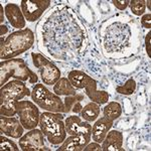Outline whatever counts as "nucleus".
Instances as JSON below:
<instances>
[{"mask_svg":"<svg viewBox=\"0 0 151 151\" xmlns=\"http://www.w3.org/2000/svg\"><path fill=\"white\" fill-rule=\"evenodd\" d=\"M35 43V33L30 28H23L11 32L5 40L1 38L0 58L4 60L16 58L27 50Z\"/></svg>","mask_w":151,"mask_h":151,"instance_id":"obj_1","label":"nucleus"},{"mask_svg":"<svg viewBox=\"0 0 151 151\" xmlns=\"http://www.w3.org/2000/svg\"><path fill=\"white\" fill-rule=\"evenodd\" d=\"M26 96H31V92L22 81L11 80L7 82L0 89V115L15 116V104Z\"/></svg>","mask_w":151,"mask_h":151,"instance_id":"obj_2","label":"nucleus"},{"mask_svg":"<svg viewBox=\"0 0 151 151\" xmlns=\"http://www.w3.org/2000/svg\"><path fill=\"white\" fill-rule=\"evenodd\" d=\"M10 78L26 82L30 84H37L38 77L26 65L22 58H11L2 60L0 63V85L4 86Z\"/></svg>","mask_w":151,"mask_h":151,"instance_id":"obj_3","label":"nucleus"},{"mask_svg":"<svg viewBox=\"0 0 151 151\" xmlns=\"http://www.w3.org/2000/svg\"><path fill=\"white\" fill-rule=\"evenodd\" d=\"M62 113L45 111L40 114V126L43 135L52 145L62 144L67 138V129Z\"/></svg>","mask_w":151,"mask_h":151,"instance_id":"obj_4","label":"nucleus"},{"mask_svg":"<svg viewBox=\"0 0 151 151\" xmlns=\"http://www.w3.org/2000/svg\"><path fill=\"white\" fill-rule=\"evenodd\" d=\"M68 79L76 89L86 90V95L92 102H95L99 105L108 103L109 98H110L108 92L98 91L97 89L98 82L86 73L78 70H70L68 76Z\"/></svg>","mask_w":151,"mask_h":151,"instance_id":"obj_5","label":"nucleus"},{"mask_svg":"<svg viewBox=\"0 0 151 151\" xmlns=\"http://www.w3.org/2000/svg\"><path fill=\"white\" fill-rule=\"evenodd\" d=\"M31 99L45 111L65 113V104L60 97L52 93L43 84H35L31 91Z\"/></svg>","mask_w":151,"mask_h":151,"instance_id":"obj_6","label":"nucleus"},{"mask_svg":"<svg viewBox=\"0 0 151 151\" xmlns=\"http://www.w3.org/2000/svg\"><path fill=\"white\" fill-rule=\"evenodd\" d=\"M130 37V28L124 23L115 22L107 28L105 35V47L109 52H121L129 45Z\"/></svg>","mask_w":151,"mask_h":151,"instance_id":"obj_7","label":"nucleus"},{"mask_svg":"<svg viewBox=\"0 0 151 151\" xmlns=\"http://www.w3.org/2000/svg\"><path fill=\"white\" fill-rule=\"evenodd\" d=\"M16 114L19 116V121L24 129L32 130L40 125V114L37 105L27 100H20L15 104Z\"/></svg>","mask_w":151,"mask_h":151,"instance_id":"obj_8","label":"nucleus"},{"mask_svg":"<svg viewBox=\"0 0 151 151\" xmlns=\"http://www.w3.org/2000/svg\"><path fill=\"white\" fill-rule=\"evenodd\" d=\"M31 58H32L33 65L40 70L41 80H42L45 85H47V86L55 85L62 78L60 69L52 62H50L45 57H43L42 55L32 52Z\"/></svg>","mask_w":151,"mask_h":151,"instance_id":"obj_9","label":"nucleus"},{"mask_svg":"<svg viewBox=\"0 0 151 151\" xmlns=\"http://www.w3.org/2000/svg\"><path fill=\"white\" fill-rule=\"evenodd\" d=\"M50 0H22L20 2V8L25 20L35 22L41 17L50 5Z\"/></svg>","mask_w":151,"mask_h":151,"instance_id":"obj_10","label":"nucleus"},{"mask_svg":"<svg viewBox=\"0 0 151 151\" xmlns=\"http://www.w3.org/2000/svg\"><path fill=\"white\" fill-rule=\"evenodd\" d=\"M40 129H32L19 138V147L23 151H43L50 150L45 147V137Z\"/></svg>","mask_w":151,"mask_h":151,"instance_id":"obj_11","label":"nucleus"},{"mask_svg":"<svg viewBox=\"0 0 151 151\" xmlns=\"http://www.w3.org/2000/svg\"><path fill=\"white\" fill-rule=\"evenodd\" d=\"M67 133L70 135H82L87 139L92 138V125L89 122H83L79 116H69L65 121Z\"/></svg>","mask_w":151,"mask_h":151,"instance_id":"obj_12","label":"nucleus"},{"mask_svg":"<svg viewBox=\"0 0 151 151\" xmlns=\"http://www.w3.org/2000/svg\"><path fill=\"white\" fill-rule=\"evenodd\" d=\"M0 131L8 137L19 139L23 136L24 127L20 121L14 117L0 116Z\"/></svg>","mask_w":151,"mask_h":151,"instance_id":"obj_13","label":"nucleus"},{"mask_svg":"<svg viewBox=\"0 0 151 151\" xmlns=\"http://www.w3.org/2000/svg\"><path fill=\"white\" fill-rule=\"evenodd\" d=\"M5 11L6 18L8 19V22L11 24L12 27L17 28V29H23L25 28L26 20L24 17L21 8L15 3H8L5 5L4 8Z\"/></svg>","mask_w":151,"mask_h":151,"instance_id":"obj_14","label":"nucleus"},{"mask_svg":"<svg viewBox=\"0 0 151 151\" xmlns=\"http://www.w3.org/2000/svg\"><path fill=\"white\" fill-rule=\"evenodd\" d=\"M112 126H113V121L106 118L105 116L98 119L92 127V138H93V140L95 142L102 143L106 135L112 128Z\"/></svg>","mask_w":151,"mask_h":151,"instance_id":"obj_15","label":"nucleus"},{"mask_svg":"<svg viewBox=\"0 0 151 151\" xmlns=\"http://www.w3.org/2000/svg\"><path fill=\"white\" fill-rule=\"evenodd\" d=\"M102 151H124L123 134L117 130L109 131L102 142Z\"/></svg>","mask_w":151,"mask_h":151,"instance_id":"obj_16","label":"nucleus"},{"mask_svg":"<svg viewBox=\"0 0 151 151\" xmlns=\"http://www.w3.org/2000/svg\"><path fill=\"white\" fill-rule=\"evenodd\" d=\"M90 140L82 135H70L65 138L58 151H83Z\"/></svg>","mask_w":151,"mask_h":151,"instance_id":"obj_17","label":"nucleus"},{"mask_svg":"<svg viewBox=\"0 0 151 151\" xmlns=\"http://www.w3.org/2000/svg\"><path fill=\"white\" fill-rule=\"evenodd\" d=\"M53 92L58 96H73L76 95V88L73 86L72 83L68 78H60L58 81L53 85Z\"/></svg>","mask_w":151,"mask_h":151,"instance_id":"obj_18","label":"nucleus"},{"mask_svg":"<svg viewBox=\"0 0 151 151\" xmlns=\"http://www.w3.org/2000/svg\"><path fill=\"white\" fill-rule=\"evenodd\" d=\"M100 105L95 102H90L85 107H83L81 111V116L87 122H94L100 116Z\"/></svg>","mask_w":151,"mask_h":151,"instance_id":"obj_19","label":"nucleus"},{"mask_svg":"<svg viewBox=\"0 0 151 151\" xmlns=\"http://www.w3.org/2000/svg\"><path fill=\"white\" fill-rule=\"evenodd\" d=\"M104 116L110 119L111 121H115L122 114V107L118 102H110L103 109Z\"/></svg>","mask_w":151,"mask_h":151,"instance_id":"obj_20","label":"nucleus"},{"mask_svg":"<svg viewBox=\"0 0 151 151\" xmlns=\"http://www.w3.org/2000/svg\"><path fill=\"white\" fill-rule=\"evenodd\" d=\"M136 90V82L134 79H129L127 82L125 83L122 86H118L116 87V92L119 94L122 95H126V96H129V95L134 94Z\"/></svg>","mask_w":151,"mask_h":151,"instance_id":"obj_21","label":"nucleus"},{"mask_svg":"<svg viewBox=\"0 0 151 151\" xmlns=\"http://www.w3.org/2000/svg\"><path fill=\"white\" fill-rule=\"evenodd\" d=\"M129 7L133 14L137 16L143 15L146 9V2L144 0H131L129 1Z\"/></svg>","mask_w":151,"mask_h":151,"instance_id":"obj_22","label":"nucleus"},{"mask_svg":"<svg viewBox=\"0 0 151 151\" xmlns=\"http://www.w3.org/2000/svg\"><path fill=\"white\" fill-rule=\"evenodd\" d=\"M84 100V95L82 94H76L73 96H67L64 101L65 104V113H69L70 111H72V108L74 107L75 104H77L78 102H81Z\"/></svg>","mask_w":151,"mask_h":151,"instance_id":"obj_23","label":"nucleus"},{"mask_svg":"<svg viewBox=\"0 0 151 151\" xmlns=\"http://www.w3.org/2000/svg\"><path fill=\"white\" fill-rule=\"evenodd\" d=\"M0 149L3 150H8V151H18L19 148L17 144L15 142H13L12 140L8 139L3 136H0Z\"/></svg>","mask_w":151,"mask_h":151,"instance_id":"obj_24","label":"nucleus"},{"mask_svg":"<svg viewBox=\"0 0 151 151\" xmlns=\"http://www.w3.org/2000/svg\"><path fill=\"white\" fill-rule=\"evenodd\" d=\"M112 3L119 10H125L129 5V0H113Z\"/></svg>","mask_w":151,"mask_h":151,"instance_id":"obj_25","label":"nucleus"},{"mask_svg":"<svg viewBox=\"0 0 151 151\" xmlns=\"http://www.w3.org/2000/svg\"><path fill=\"white\" fill-rule=\"evenodd\" d=\"M141 24L143 25V27L150 29L151 28V14H144L141 18Z\"/></svg>","mask_w":151,"mask_h":151,"instance_id":"obj_26","label":"nucleus"},{"mask_svg":"<svg viewBox=\"0 0 151 151\" xmlns=\"http://www.w3.org/2000/svg\"><path fill=\"white\" fill-rule=\"evenodd\" d=\"M102 151V146L98 142L88 143L86 147L84 148V151Z\"/></svg>","mask_w":151,"mask_h":151,"instance_id":"obj_27","label":"nucleus"},{"mask_svg":"<svg viewBox=\"0 0 151 151\" xmlns=\"http://www.w3.org/2000/svg\"><path fill=\"white\" fill-rule=\"evenodd\" d=\"M150 38H151V31L146 35L145 37V45H146V52L148 53V57H151V53H150Z\"/></svg>","mask_w":151,"mask_h":151,"instance_id":"obj_28","label":"nucleus"},{"mask_svg":"<svg viewBox=\"0 0 151 151\" xmlns=\"http://www.w3.org/2000/svg\"><path fill=\"white\" fill-rule=\"evenodd\" d=\"M82 109H83V106H82L81 102H78L77 104H75V105H74V107L72 108V111L74 112V113L78 114V113H81Z\"/></svg>","mask_w":151,"mask_h":151,"instance_id":"obj_29","label":"nucleus"},{"mask_svg":"<svg viewBox=\"0 0 151 151\" xmlns=\"http://www.w3.org/2000/svg\"><path fill=\"white\" fill-rule=\"evenodd\" d=\"M6 32H7V27L5 25H3V24H1V25H0V35H5Z\"/></svg>","mask_w":151,"mask_h":151,"instance_id":"obj_30","label":"nucleus"},{"mask_svg":"<svg viewBox=\"0 0 151 151\" xmlns=\"http://www.w3.org/2000/svg\"><path fill=\"white\" fill-rule=\"evenodd\" d=\"M3 6L0 5V22L1 24H3V20H4V16H3Z\"/></svg>","mask_w":151,"mask_h":151,"instance_id":"obj_31","label":"nucleus"},{"mask_svg":"<svg viewBox=\"0 0 151 151\" xmlns=\"http://www.w3.org/2000/svg\"><path fill=\"white\" fill-rule=\"evenodd\" d=\"M146 2V4H147V6H148V9L150 10V3H151V1L150 0H148V1H145Z\"/></svg>","mask_w":151,"mask_h":151,"instance_id":"obj_32","label":"nucleus"}]
</instances>
